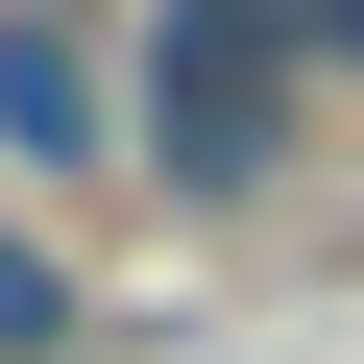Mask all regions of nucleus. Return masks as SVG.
I'll return each mask as SVG.
<instances>
[{"mask_svg": "<svg viewBox=\"0 0 364 364\" xmlns=\"http://www.w3.org/2000/svg\"><path fill=\"white\" fill-rule=\"evenodd\" d=\"M122 146L170 219H267L291 146H316V73L267 49V0H146L122 25Z\"/></svg>", "mask_w": 364, "mask_h": 364, "instance_id": "f257e3e1", "label": "nucleus"}, {"mask_svg": "<svg viewBox=\"0 0 364 364\" xmlns=\"http://www.w3.org/2000/svg\"><path fill=\"white\" fill-rule=\"evenodd\" d=\"M0 170H49V195L73 170H146L122 146V49L73 25V0H0Z\"/></svg>", "mask_w": 364, "mask_h": 364, "instance_id": "f03ea898", "label": "nucleus"}, {"mask_svg": "<svg viewBox=\"0 0 364 364\" xmlns=\"http://www.w3.org/2000/svg\"><path fill=\"white\" fill-rule=\"evenodd\" d=\"M97 340V291H73V243L25 219V195H0V364H73Z\"/></svg>", "mask_w": 364, "mask_h": 364, "instance_id": "7ed1b4c3", "label": "nucleus"}, {"mask_svg": "<svg viewBox=\"0 0 364 364\" xmlns=\"http://www.w3.org/2000/svg\"><path fill=\"white\" fill-rule=\"evenodd\" d=\"M267 49H291L316 97H364V0H267Z\"/></svg>", "mask_w": 364, "mask_h": 364, "instance_id": "20e7f679", "label": "nucleus"}]
</instances>
